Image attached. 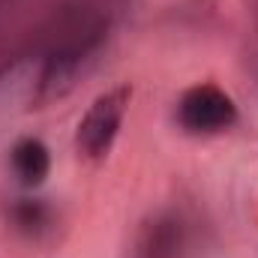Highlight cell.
Instances as JSON below:
<instances>
[{"label": "cell", "mask_w": 258, "mask_h": 258, "mask_svg": "<svg viewBox=\"0 0 258 258\" xmlns=\"http://www.w3.org/2000/svg\"><path fill=\"white\" fill-rule=\"evenodd\" d=\"M9 165L12 174L18 177L21 186H42L48 171H51V153L39 138H21L15 141L12 153H9Z\"/></svg>", "instance_id": "277c9868"}, {"label": "cell", "mask_w": 258, "mask_h": 258, "mask_svg": "<svg viewBox=\"0 0 258 258\" xmlns=\"http://www.w3.org/2000/svg\"><path fill=\"white\" fill-rule=\"evenodd\" d=\"M177 123L192 135H216L234 126L237 105L216 84H195L177 99Z\"/></svg>", "instance_id": "7a4b0ae2"}, {"label": "cell", "mask_w": 258, "mask_h": 258, "mask_svg": "<svg viewBox=\"0 0 258 258\" xmlns=\"http://www.w3.org/2000/svg\"><path fill=\"white\" fill-rule=\"evenodd\" d=\"M129 99H132V90L126 84H117L90 102V108L84 111V117L78 120V129H75V147L84 159L108 156V150L114 147L120 135Z\"/></svg>", "instance_id": "6da1fadb"}, {"label": "cell", "mask_w": 258, "mask_h": 258, "mask_svg": "<svg viewBox=\"0 0 258 258\" xmlns=\"http://www.w3.org/2000/svg\"><path fill=\"white\" fill-rule=\"evenodd\" d=\"M186 255V228L177 213H153L141 222L129 258H183Z\"/></svg>", "instance_id": "3957f363"}]
</instances>
